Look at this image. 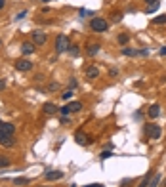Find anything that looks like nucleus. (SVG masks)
Wrapping results in <instances>:
<instances>
[{
    "label": "nucleus",
    "mask_w": 166,
    "mask_h": 187,
    "mask_svg": "<svg viewBox=\"0 0 166 187\" xmlns=\"http://www.w3.org/2000/svg\"><path fill=\"white\" fill-rule=\"evenodd\" d=\"M147 2V6H151V4H155V2H158V0H145Z\"/></svg>",
    "instance_id": "nucleus-35"
},
{
    "label": "nucleus",
    "mask_w": 166,
    "mask_h": 187,
    "mask_svg": "<svg viewBox=\"0 0 166 187\" xmlns=\"http://www.w3.org/2000/svg\"><path fill=\"white\" fill-rule=\"evenodd\" d=\"M158 6H160V2H155V4H151V6H147V10H145V13H153V12H157V10H158Z\"/></svg>",
    "instance_id": "nucleus-20"
},
{
    "label": "nucleus",
    "mask_w": 166,
    "mask_h": 187,
    "mask_svg": "<svg viewBox=\"0 0 166 187\" xmlns=\"http://www.w3.org/2000/svg\"><path fill=\"white\" fill-rule=\"evenodd\" d=\"M147 134H149L151 139H158L160 134H162V130H160L158 124H149V126H147Z\"/></svg>",
    "instance_id": "nucleus-6"
},
{
    "label": "nucleus",
    "mask_w": 166,
    "mask_h": 187,
    "mask_svg": "<svg viewBox=\"0 0 166 187\" xmlns=\"http://www.w3.org/2000/svg\"><path fill=\"white\" fill-rule=\"evenodd\" d=\"M128 40H130L128 35H118V44H126Z\"/></svg>",
    "instance_id": "nucleus-24"
},
{
    "label": "nucleus",
    "mask_w": 166,
    "mask_h": 187,
    "mask_svg": "<svg viewBox=\"0 0 166 187\" xmlns=\"http://www.w3.org/2000/svg\"><path fill=\"white\" fill-rule=\"evenodd\" d=\"M69 54H71V56H73V57H77V56L80 54V50H78V46H77V44H75V46H71V48H69Z\"/></svg>",
    "instance_id": "nucleus-22"
},
{
    "label": "nucleus",
    "mask_w": 166,
    "mask_h": 187,
    "mask_svg": "<svg viewBox=\"0 0 166 187\" xmlns=\"http://www.w3.org/2000/svg\"><path fill=\"white\" fill-rule=\"evenodd\" d=\"M122 54L128 56V57H134V56H139V50H134V48H122Z\"/></svg>",
    "instance_id": "nucleus-18"
},
{
    "label": "nucleus",
    "mask_w": 166,
    "mask_h": 187,
    "mask_svg": "<svg viewBox=\"0 0 166 187\" xmlns=\"http://www.w3.org/2000/svg\"><path fill=\"white\" fill-rule=\"evenodd\" d=\"M75 142H77L78 145H88V143H92V137L86 136L84 132H77V134H75Z\"/></svg>",
    "instance_id": "nucleus-8"
},
{
    "label": "nucleus",
    "mask_w": 166,
    "mask_h": 187,
    "mask_svg": "<svg viewBox=\"0 0 166 187\" xmlns=\"http://www.w3.org/2000/svg\"><path fill=\"white\" fill-rule=\"evenodd\" d=\"M61 124H69V119H67V116H61Z\"/></svg>",
    "instance_id": "nucleus-32"
},
{
    "label": "nucleus",
    "mask_w": 166,
    "mask_h": 187,
    "mask_svg": "<svg viewBox=\"0 0 166 187\" xmlns=\"http://www.w3.org/2000/svg\"><path fill=\"white\" fill-rule=\"evenodd\" d=\"M160 181H162V174L160 172H155L153 178H151V181H149V187H158Z\"/></svg>",
    "instance_id": "nucleus-13"
},
{
    "label": "nucleus",
    "mask_w": 166,
    "mask_h": 187,
    "mask_svg": "<svg viewBox=\"0 0 166 187\" xmlns=\"http://www.w3.org/2000/svg\"><path fill=\"white\" fill-rule=\"evenodd\" d=\"M46 40H48L46 33H42V31H35V33H33V44H35V46H44Z\"/></svg>",
    "instance_id": "nucleus-4"
},
{
    "label": "nucleus",
    "mask_w": 166,
    "mask_h": 187,
    "mask_svg": "<svg viewBox=\"0 0 166 187\" xmlns=\"http://www.w3.org/2000/svg\"><path fill=\"white\" fill-rule=\"evenodd\" d=\"M109 157H113V153H111V151H103V153H101V158H103V160H105V158H109Z\"/></svg>",
    "instance_id": "nucleus-27"
},
{
    "label": "nucleus",
    "mask_w": 166,
    "mask_h": 187,
    "mask_svg": "<svg viewBox=\"0 0 166 187\" xmlns=\"http://www.w3.org/2000/svg\"><path fill=\"white\" fill-rule=\"evenodd\" d=\"M147 115H149V119H157V116L160 115V105H158V103L151 105V107H149V111H147Z\"/></svg>",
    "instance_id": "nucleus-11"
},
{
    "label": "nucleus",
    "mask_w": 166,
    "mask_h": 187,
    "mask_svg": "<svg viewBox=\"0 0 166 187\" xmlns=\"http://www.w3.org/2000/svg\"><path fill=\"white\" fill-rule=\"evenodd\" d=\"M15 69H17V71H21V73H27V71H31V69H33V63H31L29 59H19V61H15Z\"/></svg>",
    "instance_id": "nucleus-5"
},
{
    "label": "nucleus",
    "mask_w": 166,
    "mask_h": 187,
    "mask_svg": "<svg viewBox=\"0 0 166 187\" xmlns=\"http://www.w3.org/2000/svg\"><path fill=\"white\" fill-rule=\"evenodd\" d=\"M151 178H153V172H147V174L143 176V179H141V183H139L137 187H149V181H151Z\"/></svg>",
    "instance_id": "nucleus-15"
},
{
    "label": "nucleus",
    "mask_w": 166,
    "mask_h": 187,
    "mask_svg": "<svg viewBox=\"0 0 166 187\" xmlns=\"http://www.w3.org/2000/svg\"><path fill=\"white\" fill-rule=\"evenodd\" d=\"M151 21L155 23V25H164V23H166V13H162V15H157V17H153Z\"/></svg>",
    "instance_id": "nucleus-19"
},
{
    "label": "nucleus",
    "mask_w": 166,
    "mask_h": 187,
    "mask_svg": "<svg viewBox=\"0 0 166 187\" xmlns=\"http://www.w3.org/2000/svg\"><path fill=\"white\" fill-rule=\"evenodd\" d=\"M90 29L92 31H96V33H105L109 29V23L103 19V17H94L90 21Z\"/></svg>",
    "instance_id": "nucleus-3"
},
{
    "label": "nucleus",
    "mask_w": 166,
    "mask_h": 187,
    "mask_svg": "<svg viewBox=\"0 0 166 187\" xmlns=\"http://www.w3.org/2000/svg\"><path fill=\"white\" fill-rule=\"evenodd\" d=\"M33 52H35V44L33 42H23L21 44V54L23 56H31Z\"/></svg>",
    "instance_id": "nucleus-10"
},
{
    "label": "nucleus",
    "mask_w": 166,
    "mask_h": 187,
    "mask_svg": "<svg viewBox=\"0 0 166 187\" xmlns=\"http://www.w3.org/2000/svg\"><path fill=\"white\" fill-rule=\"evenodd\" d=\"M29 183H31L29 178H13V185H21L23 187V185H29Z\"/></svg>",
    "instance_id": "nucleus-16"
},
{
    "label": "nucleus",
    "mask_w": 166,
    "mask_h": 187,
    "mask_svg": "<svg viewBox=\"0 0 166 187\" xmlns=\"http://www.w3.org/2000/svg\"><path fill=\"white\" fill-rule=\"evenodd\" d=\"M4 88H6V82H4L2 78H0V90H4Z\"/></svg>",
    "instance_id": "nucleus-33"
},
{
    "label": "nucleus",
    "mask_w": 166,
    "mask_h": 187,
    "mask_svg": "<svg viewBox=\"0 0 166 187\" xmlns=\"http://www.w3.org/2000/svg\"><path fill=\"white\" fill-rule=\"evenodd\" d=\"M13 134L15 126L12 122H0V143L4 147H13Z\"/></svg>",
    "instance_id": "nucleus-1"
},
{
    "label": "nucleus",
    "mask_w": 166,
    "mask_h": 187,
    "mask_svg": "<svg viewBox=\"0 0 166 187\" xmlns=\"http://www.w3.org/2000/svg\"><path fill=\"white\" fill-rule=\"evenodd\" d=\"M63 178V172L61 170H48L44 174V179L46 181H56V179H61Z\"/></svg>",
    "instance_id": "nucleus-7"
},
{
    "label": "nucleus",
    "mask_w": 166,
    "mask_h": 187,
    "mask_svg": "<svg viewBox=\"0 0 166 187\" xmlns=\"http://www.w3.org/2000/svg\"><path fill=\"white\" fill-rule=\"evenodd\" d=\"M4 4H6V2H4V0H0V10H2V8H4Z\"/></svg>",
    "instance_id": "nucleus-36"
},
{
    "label": "nucleus",
    "mask_w": 166,
    "mask_h": 187,
    "mask_svg": "<svg viewBox=\"0 0 166 187\" xmlns=\"http://www.w3.org/2000/svg\"><path fill=\"white\" fill-rule=\"evenodd\" d=\"M84 187H105V185H101V183H90V185H84Z\"/></svg>",
    "instance_id": "nucleus-31"
},
{
    "label": "nucleus",
    "mask_w": 166,
    "mask_h": 187,
    "mask_svg": "<svg viewBox=\"0 0 166 187\" xmlns=\"http://www.w3.org/2000/svg\"><path fill=\"white\" fill-rule=\"evenodd\" d=\"M61 98H63L65 101H69L71 98H73V90H71V88H69V90H65V92L61 94Z\"/></svg>",
    "instance_id": "nucleus-21"
},
{
    "label": "nucleus",
    "mask_w": 166,
    "mask_h": 187,
    "mask_svg": "<svg viewBox=\"0 0 166 187\" xmlns=\"http://www.w3.org/2000/svg\"><path fill=\"white\" fill-rule=\"evenodd\" d=\"M160 56H166V46H162V48H160Z\"/></svg>",
    "instance_id": "nucleus-34"
},
{
    "label": "nucleus",
    "mask_w": 166,
    "mask_h": 187,
    "mask_svg": "<svg viewBox=\"0 0 166 187\" xmlns=\"http://www.w3.org/2000/svg\"><path fill=\"white\" fill-rule=\"evenodd\" d=\"M6 166H10V160H8L6 157L0 155V168H6Z\"/></svg>",
    "instance_id": "nucleus-23"
},
{
    "label": "nucleus",
    "mask_w": 166,
    "mask_h": 187,
    "mask_svg": "<svg viewBox=\"0 0 166 187\" xmlns=\"http://www.w3.org/2000/svg\"><path fill=\"white\" fill-rule=\"evenodd\" d=\"M67 107H69V111H71V113H78V111L82 109V103H80V101H71Z\"/></svg>",
    "instance_id": "nucleus-14"
},
{
    "label": "nucleus",
    "mask_w": 166,
    "mask_h": 187,
    "mask_svg": "<svg viewBox=\"0 0 166 187\" xmlns=\"http://www.w3.org/2000/svg\"><path fill=\"white\" fill-rule=\"evenodd\" d=\"M99 48H101L99 44H90V46H88V56H96V54L99 52Z\"/></svg>",
    "instance_id": "nucleus-17"
},
{
    "label": "nucleus",
    "mask_w": 166,
    "mask_h": 187,
    "mask_svg": "<svg viewBox=\"0 0 166 187\" xmlns=\"http://www.w3.org/2000/svg\"><path fill=\"white\" fill-rule=\"evenodd\" d=\"M99 77V69L98 67H88L86 69V78L90 80V78H98Z\"/></svg>",
    "instance_id": "nucleus-12"
},
{
    "label": "nucleus",
    "mask_w": 166,
    "mask_h": 187,
    "mask_svg": "<svg viewBox=\"0 0 166 187\" xmlns=\"http://www.w3.org/2000/svg\"><path fill=\"white\" fill-rule=\"evenodd\" d=\"M25 15H27V12H25V10H23L21 13H17V17H15V19H23V17H25Z\"/></svg>",
    "instance_id": "nucleus-30"
},
{
    "label": "nucleus",
    "mask_w": 166,
    "mask_h": 187,
    "mask_svg": "<svg viewBox=\"0 0 166 187\" xmlns=\"http://www.w3.org/2000/svg\"><path fill=\"white\" fill-rule=\"evenodd\" d=\"M122 19V13H113V21H120Z\"/></svg>",
    "instance_id": "nucleus-29"
},
{
    "label": "nucleus",
    "mask_w": 166,
    "mask_h": 187,
    "mask_svg": "<svg viewBox=\"0 0 166 187\" xmlns=\"http://www.w3.org/2000/svg\"><path fill=\"white\" fill-rule=\"evenodd\" d=\"M42 2H48V0H42Z\"/></svg>",
    "instance_id": "nucleus-37"
},
{
    "label": "nucleus",
    "mask_w": 166,
    "mask_h": 187,
    "mask_svg": "<svg viewBox=\"0 0 166 187\" xmlns=\"http://www.w3.org/2000/svg\"><path fill=\"white\" fill-rule=\"evenodd\" d=\"M57 88H59V84H57V82H52V84L48 86V90H50V92H56Z\"/></svg>",
    "instance_id": "nucleus-26"
},
{
    "label": "nucleus",
    "mask_w": 166,
    "mask_h": 187,
    "mask_svg": "<svg viewBox=\"0 0 166 187\" xmlns=\"http://www.w3.org/2000/svg\"><path fill=\"white\" fill-rule=\"evenodd\" d=\"M42 111H44L46 115H56V113L59 111V107H57L56 103H50V101H48V103H44V105H42Z\"/></svg>",
    "instance_id": "nucleus-9"
},
{
    "label": "nucleus",
    "mask_w": 166,
    "mask_h": 187,
    "mask_svg": "<svg viewBox=\"0 0 166 187\" xmlns=\"http://www.w3.org/2000/svg\"><path fill=\"white\" fill-rule=\"evenodd\" d=\"M77 86H78V82H77L75 78H73V80H71V82H69V88H71V90H73V88H77Z\"/></svg>",
    "instance_id": "nucleus-28"
},
{
    "label": "nucleus",
    "mask_w": 166,
    "mask_h": 187,
    "mask_svg": "<svg viewBox=\"0 0 166 187\" xmlns=\"http://www.w3.org/2000/svg\"><path fill=\"white\" fill-rule=\"evenodd\" d=\"M69 48H71L69 36H67V35H59V36L56 38V52H57V54H65V52H69Z\"/></svg>",
    "instance_id": "nucleus-2"
},
{
    "label": "nucleus",
    "mask_w": 166,
    "mask_h": 187,
    "mask_svg": "<svg viewBox=\"0 0 166 187\" xmlns=\"http://www.w3.org/2000/svg\"><path fill=\"white\" fill-rule=\"evenodd\" d=\"M59 113H61V116H67V115H69L71 111H69V107L65 105V107H61V109H59Z\"/></svg>",
    "instance_id": "nucleus-25"
}]
</instances>
